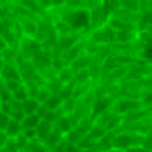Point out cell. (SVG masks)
I'll return each mask as SVG.
<instances>
[{
  "instance_id": "obj_27",
  "label": "cell",
  "mask_w": 152,
  "mask_h": 152,
  "mask_svg": "<svg viewBox=\"0 0 152 152\" xmlns=\"http://www.w3.org/2000/svg\"><path fill=\"white\" fill-rule=\"evenodd\" d=\"M13 141H15V145H17V148H19V150H25V148H26V145H28V139L23 135V133H21V135H17Z\"/></svg>"
},
{
  "instance_id": "obj_11",
  "label": "cell",
  "mask_w": 152,
  "mask_h": 152,
  "mask_svg": "<svg viewBox=\"0 0 152 152\" xmlns=\"http://www.w3.org/2000/svg\"><path fill=\"white\" fill-rule=\"evenodd\" d=\"M53 130H55V124H51V122H47V120H42V122L38 124V128H36V137L43 143L45 139L51 135Z\"/></svg>"
},
{
  "instance_id": "obj_16",
  "label": "cell",
  "mask_w": 152,
  "mask_h": 152,
  "mask_svg": "<svg viewBox=\"0 0 152 152\" xmlns=\"http://www.w3.org/2000/svg\"><path fill=\"white\" fill-rule=\"evenodd\" d=\"M105 128L103 126H100V124H96V122H92V126H90V130H88V133H86L85 137H88L90 141H94V143H98L100 141V139L105 135Z\"/></svg>"
},
{
  "instance_id": "obj_32",
  "label": "cell",
  "mask_w": 152,
  "mask_h": 152,
  "mask_svg": "<svg viewBox=\"0 0 152 152\" xmlns=\"http://www.w3.org/2000/svg\"><path fill=\"white\" fill-rule=\"evenodd\" d=\"M38 4H39V8H42L43 11L51 10V0H38Z\"/></svg>"
},
{
  "instance_id": "obj_34",
  "label": "cell",
  "mask_w": 152,
  "mask_h": 152,
  "mask_svg": "<svg viewBox=\"0 0 152 152\" xmlns=\"http://www.w3.org/2000/svg\"><path fill=\"white\" fill-rule=\"evenodd\" d=\"M8 139H10V137H8V135H6V133H4V132H0V150H2V148H4V145H6V143H8Z\"/></svg>"
},
{
  "instance_id": "obj_36",
  "label": "cell",
  "mask_w": 152,
  "mask_h": 152,
  "mask_svg": "<svg viewBox=\"0 0 152 152\" xmlns=\"http://www.w3.org/2000/svg\"><path fill=\"white\" fill-rule=\"evenodd\" d=\"M147 77H152V62H148V68H147Z\"/></svg>"
},
{
  "instance_id": "obj_31",
  "label": "cell",
  "mask_w": 152,
  "mask_h": 152,
  "mask_svg": "<svg viewBox=\"0 0 152 152\" xmlns=\"http://www.w3.org/2000/svg\"><path fill=\"white\" fill-rule=\"evenodd\" d=\"M126 152H150V148H147L145 145H141V147H130Z\"/></svg>"
},
{
  "instance_id": "obj_28",
  "label": "cell",
  "mask_w": 152,
  "mask_h": 152,
  "mask_svg": "<svg viewBox=\"0 0 152 152\" xmlns=\"http://www.w3.org/2000/svg\"><path fill=\"white\" fill-rule=\"evenodd\" d=\"M19 148H17V145H15V141L13 139H8V143L4 145V148H2V152H17Z\"/></svg>"
},
{
  "instance_id": "obj_30",
  "label": "cell",
  "mask_w": 152,
  "mask_h": 152,
  "mask_svg": "<svg viewBox=\"0 0 152 152\" xmlns=\"http://www.w3.org/2000/svg\"><path fill=\"white\" fill-rule=\"evenodd\" d=\"M23 135H25L28 141H32V139H38V137H36V130H23Z\"/></svg>"
},
{
  "instance_id": "obj_33",
  "label": "cell",
  "mask_w": 152,
  "mask_h": 152,
  "mask_svg": "<svg viewBox=\"0 0 152 152\" xmlns=\"http://www.w3.org/2000/svg\"><path fill=\"white\" fill-rule=\"evenodd\" d=\"M10 47V43H8V39H6L4 36H0V53H2L4 49H8Z\"/></svg>"
},
{
  "instance_id": "obj_35",
  "label": "cell",
  "mask_w": 152,
  "mask_h": 152,
  "mask_svg": "<svg viewBox=\"0 0 152 152\" xmlns=\"http://www.w3.org/2000/svg\"><path fill=\"white\" fill-rule=\"evenodd\" d=\"M60 6H66V0H51V8H60Z\"/></svg>"
},
{
  "instance_id": "obj_24",
  "label": "cell",
  "mask_w": 152,
  "mask_h": 152,
  "mask_svg": "<svg viewBox=\"0 0 152 152\" xmlns=\"http://www.w3.org/2000/svg\"><path fill=\"white\" fill-rule=\"evenodd\" d=\"M139 2L141 0H118L120 8L130 10V11H137V13H139Z\"/></svg>"
},
{
  "instance_id": "obj_9",
  "label": "cell",
  "mask_w": 152,
  "mask_h": 152,
  "mask_svg": "<svg viewBox=\"0 0 152 152\" xmlns=\"http://www.w3.org/2000/svg\"><path fill=\"white\" fill-rule=\"evenodd\" d=\"M0 79L2 81H21L19 69L15 64H4L2 72H0Z\"/></svg>"
},
{
  "instance_id": "obj_6",
  "label": "cell",
  "mask_w": 152,
  "mask_h": 152,
  "mask_svg": "<svg viewBox=\"0 0 152 152\" xmlns=\"http://www.w3.org/2000/svg\"><path fill=\"white\" fill-rule=\"evenodd\" d=\"M132 147V135L130 132H118L113 139V148L120 150V152H126L128 148Z\"/></svg>"
},
{
  "instance_id": "obj_13",
  "label": "cell",
  "mask_w": 152,
  "mask_h": 152,
  "mask_svg": "<svg viewBox=\"0 0 152 152\" xmlns=\"http://www.w3.org/2000/svg\"><path fill=\"white\" fill-rule=\"evenodd\" d=\"M0 58L4 60V64H15L17 58H19V53H17V45H10L8 49H4L0 53Z\"/></svg>"
},
{
  "instance_id": "obj_1",
  "label": "cell",
  "mask_w": 152,
  "mask_h": 152,
  "mask_svg": "<svg viewBox=\"0 0 152 152\" xmlns=\"http://www.w3.org/2000/svg\"><path fill=\"white\" fill-rule=\"evenodd\" d=\"M111 17V10L109 6L103 2V0H100L96 6H92V8L88 10V23H90V32L96 30V28H102L107 25V19Z\"/></svg>"
},
{
  "instance_id": "obj_7",
  "label": "cell",
  "mask_w": 152,
  "mask_h": 152,
  "mask_svg": "<svg viewBox=\"0 0 152 152\" xmlns=\"http://www.w3.org/2000/svg\"><path fill=\"white\" fill-rule=\"evenodd\" d=\"M19 25H21V30H23V36L25 38H36V34H38V19H34V17H30V19H21Z\"/></svg>"
},
{
  "instance_id": "obj_25",
  "label": "cell",
  "mask_w": 152,
  "mask_h": 152,
  "mask_svg": "<svg viewBox=\"0 0 152 152\" xmlns=\"http://www.w3.org/2000/svg\"><path fill=\"white\" fill-rule=\"evenodd\" d=\"M139 102H141L143 107H152V88L143 90L141 96H139Z\"/></svg>"
},
{
  "instance_id": "obj_4",
  "label": "cell",
  "mask_w": 152,
  "mask_h": 152,
  "mask_svg": "<svg viewBox=\"0 0 152 152\" xmlns=\"http://www.w3.org/2000/svg\"><path fill=\"white\" fill-rule=\"evenodd\" d=\"M38 51H42V43L34 38H23L17 43V53H19V58H23V60H32V56Z\"/></svg>"
},
{
  "instance_id": "obj_14",
  "label": "cell",
  "mask_w": 152,
  "mask_h": 152,
  "mask_svg": "<svg viewBox=\"0 0 152 152\" xmlns=\"http://www.w3.org/2000/svg\"><path fill=\"white\" fill-rule=\"evenodd\" d=\"M56 79L60 81L62 85L73 83V69H72V66H62L60 69H56Z\"/></svg>"
},
{
  "instance_id": "obj_19",
  "label": "cell",
  "mask_w": 152,
  "mask_h": 152,
  "mask_svg": "<svg viewBox=\"0 0 152 152\" xmlns=\"http://www.w3.org/2000/svg\"><path fill=\"white\" fill-rule=\"evenodd\" d=\"M62 139H64V135H60V133H58L56 130H53V132H51V135H49V137H47V139L43 141V145H45V148H47V150L51 152V150L55 148L58 143L62 141Z\"/></svg>"
},
{
  "instance_id": "obj_20",
  "label": "cell",
  "mask_w": 152,
  "mask_h": 152,
  "mask_svg": "<svg viewBox=\"0 0 152 152\" xmlns=\"http://www.w3.org/2000/svg\"><path fill=\"white\" fill-rule=\"evenodd\" d=\"M43 107H47L49 111H58V109L62 107V98L58 96V94H51L47 98V102L43 103Z\"/></svg>"
},
{
  "instance_id": "obj_22",
  "label": "cell",
  "mask_w": 152,
  "mask_h": 152,
  "mask_svg": "<svg viewBox=\"0 0 152 152\" xmlns=\"http://www.w3.org/2000/svg\"><path fill=\"white\" fill-rule=\"evenodd\" d=\"M43 86L51 92V94H58V92H60V88H62V83H60L56 77H53V79H49V81H45Z\"/></svg>"
},
{
  "instance_id": "obj_29",
  "label": "cell",
  "mask_w": 152,
  "mask_h": 152,
  "mask_svg": "<svg viewBox=\"0 0 152 152\" xmlns=\"http://www.w3.org/2000/svg\"><path fill=\"white\" fill-rule=\"evenodd\" d=\"M10 118H11L10 115H6V113H2V111H0V132H4V130H6V126H8Z\"/></svg>"
},
{
  "instance_id": "obj_10",
  "label": "cell",
  "mask_w": 152,
  "mask_h": 152,
  "mask_svg": "<svg viewBox=\"0 0 152 152\" xmlns=\"http://www.w3.org/2000/svg\"><path fill=\"white\" fill-rule=\"evenodd\" d=\"M90 64H92V56L88 55V53H85V55H81V56L75 58V60L69 64V66H72L73 73H75V72H81V69H88Z\"/></svg>"
},
{
  "instance_id": "obj_2",
  "label": "cell",
  "mask_w": 152,
  "mask_h": 152,
  "mask_svg": "<svg viewBox=\"0 0 152 152\" xmlns=\"http://www.w3.org/2000/svg\"><path fill=\"white\" fill-rule=\"evenodd\" d=\"M139 109H143L141 102L135 100V98H126V96H118L116 100H113V105H111V111L122 116H128Z\"/></svg>"
},
{
  "instance_id": "obj_3",
  "label": "cell",
  "mask_w": 152,
  "mask_h": 152,
  "mask_svg": "<svg viewBox=\"0 0 152 152\" xmlns=\"http://www.w3.org/2000/svg\"><path fill=\"white\" fill-rule=\"evenodd\" d=\"M86 42L92 45H111L115 42V30H111L107 25L102 28H96V30L86 34Z\"/></svg>"
},
{
  "instance_id": "obj_23",
  "label": "cell",
  "mask_w": 152,
  "mask_h": 152,
  "mask_svg": "<svg viewBox=\"0 0 152 152\" xmlns=\"http://www.w3.org/2000/svg\"><path fill=\"white\" fill-rule=\"evenodd\" d=\"M11 100H17V102H25V100H28V90H26V86L21 85L17 90L11 92Z\"/></svg>"
},
{
  "instance_id": "obj_26",
  "label": "cell",
  "mask_w": 152,
  "mask_h": 152,
  "mask_svg": "<svg viewBox=\"0 0 152 152\" xmlns=\"http://www.w3.org/2000/svg\"><path fill=\"white\" fill-rule=\"evenodd\" d=\"M49 96H51V92H49L47 88H45V86H42V88L38 90V94L34 96V100H36L39 105H43L45 102H47V98H49Z\"/></svg>"
},
{
  "instance_id": "obj_21",
  "label": "cell",
  "mask_w": 152,
  "mask_h": 152,
  "mask_svg": "<svg viewBox=\"0 0 152 152\" xmlns=\"http://www.w3.org/2000/svg\"><path fill=\"white\" fill-rule=\"evenodd\" d=\"M38 107H39V103L34 100V98H28V100L23 102V113L25 115H36Z\"/></svg>"
},
{
  "instance_id": "obj_17",
  "label": "cell",
  "mask_w": 152,
  "mask_h": 152,
  "mask_svg": "<svg viewBox=\"0 0 152 152\" xmlns=\"http://www.w3.org/2000/svg\"><path fill=\"white\" fill-rule=\"evenodd\" d=\"M39 122H42V118L38 115H25V118L21 120V128L23 130H36Z\"/></svg>"
},
{
  "instance_id": "obj_38",
  "label": "cell",
  "mask_w": 152,
  "mask_h": 152,
  "mask_svg": "<svg viewBox=\"0 0 152 152\" xmlns=\"http://www.w3.org/2000/svg\"><path fill=\"white\" fill-rule=\"evenodd\" d=\"M105 152H120V150H116V148H109V150H105Z\"/></svg>"
},
{
  "instance_id": "obj_15",
  "label": "cell",
  "mask_w": 152,
  "mask_h": 152,
  "mask_svg": "<svg viewBox=\"0 0 152 152\" xmlns=\"http://www.w3.org/2000/svg\"><path fill=\"white\" fill-rule=\"evenodd\" d=\"M4 133H6V135H8L10 139H15L17 135H21V133H23L21 122H19V120H13V118H10V122H8V126H6Z\"/></svg>"
},
{
  "instance_id": "obj_18",
  "label": "cell",
  "mask_w": 152,
  "mask_h": 152,
  "mask_svg": "<svg viewBox=\"0 0 152 152\" xmlns=\"http://www.w3.org/2000/svg\"><path fill=\"white\" fill-rule=\"evenodd\" d=\"M86 83H94L88 69H81V72L73 73V85H86Z\"/></svg>"
},
{
  "instance_id": "obj_12",
  "label": "cell",
  "mask_w": 152,
  "mask_h": 152,
  "mask_svg": "<svg viewBox=\"0 0 152 152\" xmlns=\"http://www.w3.org/2000/svg\"><path fill=\"white\" fill-rule=\"evenodd\" d=\"M152 26V10L148 11H141L139 13V19H137V30L139 32H143V30H147V28Z\"/></svg>"
},
{
  "instance_id": "obj_8",
  "label": "cell",
  "mask_w": 152,
  "mask_h": 152,
  "mask_svg": "<svg viewBox=\"0 0 152 152\" xmlns=\"http://www.w3.org/2000/svg\"><path fill=\"white\" fill-rule=\"evenodd\" d=\"M55 130L60 133V135H64V137L73 130V124H72V120H69L68 115H60V116H58L56 122H55Z\"/></svg>"
},
{
  "instance_id": "obj_37",
  "label": "cell",
  "mask_w": 152,
  "mask_h": 152,
  "mask_svg": "<svg viewBox=\"0 0 152 152\" xmlns=\"http://www.w3.org/2000/svg\"><path fill=\"white\" fill-rule=\"evenodd\" d=\"M2 68H4V60L0 58V72H2Z\"/></svg>"
},
{
  "instance_id": "obj_5",
  "label": "cell",
  "mask_w": 152,
  "mask_h": 152,
  "mask_svg": "<svg viewBox=\"0 0 152 152\" xmlns=\"http://www.w3.org/2000/svg\"><path fill=\"white\" fill-rule=\"evenodd\" d=\"M139 38V30L135 26H126L122 30H116L115 32V42L113 43H124V45H130V43H135ZM111 43V45H113Z\"/></svg>"
}]
</instances>
